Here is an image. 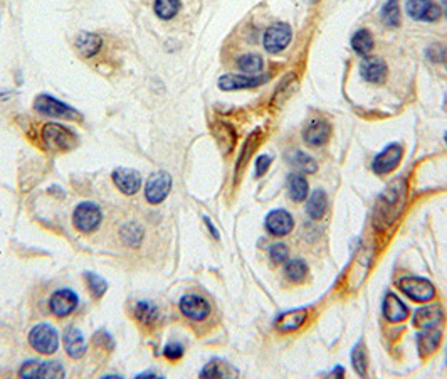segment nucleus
<instances>
[{
	"label": "nucleus",
	"mask_w": 447,
	"mask_h": 379,
	"mask_svg": "<svg viewBox=\"0 0 447 379\" xmlns=\"http://www.w3.org/2000/svg\"><path fill=\"white\" fill-rule=\"evenodd\" d=\"M42 146L53 152H71L80 146V139L66 125L49 122L41 128Z\"/></svg>",
	"instance_id": "1"
},
{
	"label": "nucleus",
	"mask_w": 447,
	"mask_h": 379,
	"mask_svg": "<svg viewBox=\"0 0 447 379\" xmlns=\"http://www.w3.org/2000/svg\"><path fill=\"white\" fill-rule=\"evenodd\" d=\"M34 110L39 115L47 116V118L66 120V122H82V115L76 108L64 103V101L54 98L53 95H47V93H41V95L35 96Z\"/></svg>",
	"instance_id": "2"
},
{
	"label": "nucleus",
	"mask_w": 447,
	"mask_h": 379,
	"mask_svg": "<svg viewBox=\"0 0 447 379\" xmlns=\"http://www.w3.org/2000/svg\"><path fill=\"white\" fill-rule=\"evenodd\" d=\"M29 344L39 354L51 355L59 349V334L51 324H37L29 332Z\"/></svg>",
	"instance_id": "3"
},
{
	"label": "nucleus",
	"mask_w": 447,
	"mask_h": 379,
	"mask_svg": "<svg viewBox=\"0 0 447 379\" xmlns=\"http://www.w3.org/2000/svg\"><path fill=\"white\" fill-rule=\"evenodd\" d=\"M101 221H103V211L100 206L93 201H84L76 206L73 214L74 228L81 233H91L94 229L100 228Z\"/></svg>",
	"instance_id": "4"
},
{
	"label": "nucleus",
	"mask_w": 447,
	"mask_h": 379,
	"mask_svg": "<svg viewBox=\"0 0 447 379\" xmlns=\"http://www.w3.org/2000/svg\"><path fill=\"white\" fill-rule=\"evenodd\" d=\"M172 191V175L167 170L153 172L145 184V199L156 206L168 197Z\"/></svg>",
	"instance_id": "5"
},
{
	"label": "nucleus",
	"mask_w": 447,
	"mask_h": 379,
	"mask_svg": "<svg viewBox=\"0 0 447 379\" xmlns=\"http://www.w3.org/2000/svg\"><path fill=\"white\" fill-rule=\"evenodd\" d=\"M293 39V30L286 22H276L266 29L262 36V46L269 54H280L289 46Z\"/></svg>",
	"instance_id": "6"
},
{
	"label": "nucleus",
	"mask_w": 447,
	"mask_h": 379,
	"mask_svg": "<svg viewBox=\"0 0 447 379\" xmlns=\"http://www.w3.org/2000/svg\"><path fill=\"white\" fill-rule=\"evenodd\" d=\"M399 288L415 302H430L435 297L434 285L421 276H403L399 280Z\"/></svg>",
	"instance_id": "7"
},
{
	"label": "nucleus",
	"mask_w": 447,
	"mask_h": 379,
	"mask_svg": "<svg viewBox=\"0 0 447 379\" xmlns=\"http://www.w3.org/2000/svg\"><path fill=\"white\" fill-rule=\"evenodd\" d=\"M19 374H21V378H29V379H35V378L61 379L66 376V371L64 367L61 366V362L27 361L24 362L21 369H19Z\"/></svg>",
	"instance_id": "8"
},
{
	"label": "nucleus",
	"mask_w": 447,
	"mask_h": 379,
	"mask_svg": "<svg viewBox=\"0 0 447 379\" xmlns=\"http://www.w3.org/2000/svg\"><path fill=\"white\" fill-rule=\"evenodd\" d=\"M403 157V147L400 143H390L380 152L372 162V170L376 175H387L394 172L400 166Z\"/></svg>",
	"instance_id": "9"
},
{
	"label": "nucleus",
	"mask_w": 447,
	"mask_h": 379,
	"mask_svg": "<svg viewBox=\"0 0 447 379\" xmlns=\"http://www.w3.org/2000/svg\"><path fill=\"white\" fill-rule=\"evenodd\" d=\"M269 76L262 74H224L219 78L217 85L222 91H237V89H250L264 85Z\"/></svg>",
	"instance_id": "10"
},
{
	"label": "nucleus",
	"mask_w": 447,
	"mask_h": 379,
	"mask_svg": "<svg viewBox=\"0 0 447 379\" xmlns=\"http://www.w3.org/2000/svg\"><path fill=\"white\" fill-rule=\"evenodd\" d=\"M407 15L419 22H437L442 10L434 0H407Z\"/></svg>",
	"instance_id": "11"
},
{
	"label": "nucleus",
	"mask_w": 447,
	"mask_h": 379,
	"mask_svg": "<svg viewBox=\"0 0 447 379\" xmlns=\"http://www.w3.org/2000/svg\"><path fill=\"white\" fill-rule=\"evenodd\" d=\"M180 312L185 315L187 319L194 320V322H202L210 315V303L207 302L203 297L195 295V294H188L183 295L179 302Z\"/></svg>",
	"instance_id": "12"
},
{
	"label": "nucleus",
	"mask_w": 447,
	"mask_h": 379,
	"mask_svg": "<svg viewBox=\"0 0 447 379\" xmlns=\"http://www.w3.org/2000/svg\"><path fill=\"white\" fill-rule=\"evenodd\" d=\"M111 179L116 189H120V193H123L125 196H135L141 189V184H143L140 172L128 169V167H118V169L113 170Z\"/></svg>",
	"instance_id": "13"
},
{
	"label": "nucleus",
	"mask_w": 447,
	"mask_h": 379,
	"mask_svg": "<svg viewBox=\"0 0 447 379\" xmlns=\"http://www.w3.org/2000/svg\"><path fill=\"white\" fill-rule=\"evenodd\" d=\"M80 299L69 288H61V290L54 292L53 297L49 299V310L53 312L56 317H68L76 310Z\"/></svg>",
	"instance_id": "14"
},
{
	"label": "nucleus",
	"mask_w": 447,
	"mask_h": 379,
	"mask_svg": "<svg viewBox=\"0 0 447 379\" xmlns=\"http://www.w3.org/2000/svg\"><path fill=\"white\" fill-rule=\"evenodd\" d=\"M264 226L273 236H286L293 231L294 220L286 209H274L266 218Z\"/></svg>",
	"instance_id": "15"
},
{
	"label": "nucleus",
	"mask_w": 447,
	"mask_h": 379,
	"mask_svg": "<svg viewBox=\"0 0 447 379\" xmlns=\"http://www.w3.org/2000/svg\"><path fill=\"white\" fill-rule=\"evenodd\" d=\"M103 37L96 33H88V30H81L76 37H74V48L80 53L81 58L89 60L94 58L96 54H100V51L103 49Z\"/></svg>",
	"instance_id": "16"
},
{
	"label": "nucleus",
	"mask_w": 447,
	"mask_h": 379,
	"mask_svg": "<svg viewBox=\"0 0 447 379\" xmlns=\"http://www.w3.org/2000/svg\"><path fill=\"white\" fill-rule=\"evenodd\" d=\"M360 74L368 83L380 85L387 80L388 69L385 61L380 60V58H367L360 64Z\"/></svg>",
	"instance_id": "17"
},
{
	"label": "nucleus",
	"mask_w": 447,
	"mask_h": 379,
	"mask_svg": "<svg viewBox=\"0 0 447 379\" xmlns=\"http://www.w3.org/2000/svg\"><path fill=\"white\" fill-rule=\"evenodd\" d=\"M444 320V312L439 306H426L415 310L414 324L421 329H437Z\"/></svg>",
	"instance_id": "18"
},
{
	"label": "nucleus",
	"mask_w": 447,
	"mask_h": 379,
	"mask_svg": "<svg viewBox=\"0 0 447 379\" xmlns=\"http://www.w3.org/2000/svg\"><path fill=\"white\" fill-rule=\"evenodd\" d=\"M382 312L383 317L392 324L403 322V320H407V317H409V307H407L395 294L385 295L382 303Z\"/></svg>",
	"instance_id": "19"
},
{
	"label": "nucleus",
	"mask_w": 447,
	"mask_h": 379,
	"mask_svg": "<svg viewBox=\"0 0 447 379\" xmlns=\"http://www.w3.org/2000/svg\"><path fill=\"white\" fill-rule=\"evenodd\" d=\"M329 125L327 120H313L304 128L303 139L309 147H323L329 139Z\"/></svg>",
	"instance_id": "20"
},
{
	"label": "nucleus",
	"mask_w": 447,
	"mask_h": 379,
	"mask_svg": "<svg viewBox=\"0 0 447 379\" xmlns=\"http://www.w3.org/2000/svg\"><path fill=\"white\" fill-rule=\"evenodd\" d=\"M296 89H298V76H296V73L286 74V76L281 80L280 86L276 88V91H274L273 100H271V107L281 108L282 105L286 103V101L291 98Z\"/></svg>",
	"instance_id": "21"
},
{
	"label": "nucleus",
	"mask_w": 447,
	"mask_h": 379,
	"mask_svg": "<svg viewBox=\"0 0 447 379\" xmlns=\"http://www.w3.org/2000/svg\"><path fill=\"white\" fill-rule=\"evenodd\" d=\"M286 186H288V196L294 202H301L309 196V184L306 181V177L300 172H294V174L288 175V181H286Z\"/></svg>",
	"instance_id": "22"
},
{
	"label": "nucleus",
	"mask_w": 447,
	"mask_h": 379,
	"mask_svg": "<svg viewBox=\"0 0 447 379\" xmlns=\"http://www.w3.org/2000/svg\"><path fill=\"white\" fill-rule=\"evenodd\" d=\"M133 317H135L141 326H155L158 322L160 310L155 303L148 300H140L133 306Z\"/></svg>",
	"instance_id": "23"
},
{
	"label": "nucleus",
	"mask_w": 447,
	"mask_h": 379,
	"mask_svg": "<svg viewBox=\"0 0 447 379\" xmlns=\"http://www.w3.org/2000/svg\"><path fill=\"white\" fill-rule=\"evenodd\" d=\"M214 136L217 140V146L221 147L224 154H229L230 150L235 147V140H237V135H235V130L232 125L227 122H217L214 125Z\"/></svg>",
	"instance_id": "24"
},
{
	"label": "nucleus",
	"mask_w": 447,
	"mask_h": 379,
	"mask_svg": "<svg viewBox=\"0 0 447 379\" xmlns=\"http://www.w3.org/2000/svg\"><path fill=\"white\" fill-rule=\"evenodd\" d=\"M64 349L68 353L69 358L80 359L86 353V341L82 337V332L76 327L71 329L64 334Z\"/></svg>",
	"instance_id": "25"
},
{
	"label": "nucleus",
	"mask_w": 447,
	"mask_h": 379,
	"mask_svg": "<svg viewBox=\"0 0 447 379\" xmlns=\"http://www.w3.org/2000/svg\"><path fill=\"white\" fill-rule=\"evenodd\" d=\"M306 319H308V310H306V308L286 312V314H282L281 317L277 319L276 327L281 332H293L300 329V327L306 322Z\"/></svg>",
	"instance_id": "26"
},
{
	"label": "nucleus",
	"mask_w": 447,
	"mask_h": 379,
	"mask_svg": "<svg viewBox=\"0 0 447 379\" xmlns=\"http://www.w3.org/2000/svg\"><path fill=\"white\" fill-rule=\"evenodd\" d=\"M328 206V196L323 189H315L308 196V202H306V211H308L311 220H321L325 216V211Z\"/></svg>",
	"instance_id": "27"
},
{
	"label": "nucleus",
	"mask_w": 447,
	"mask_h": 379,
	"mask_svg": "<svg viewBox=\"0 0 447 379\" xmlns=\"http://www.w3.org/2000/svg\"><path fill=\"white\" fill-rule=\"evenodd\" d=\"M235 374H237V371L222 359H212L209 364H206V367L200 371L202 378H229L235 376Z\"/></svg>",
	"instance_id": "28"
},
{
	"label": "nucleus",
	"mask_w": 447,
	"mask_h": 379,
	"mask_svg": "<svg viewBox=\"0 0 447 379\" xmlns=\"http://www.w3.org/2000/svg\"><path fill=\"white\" fill-rule=\"evenodd\" d=\"M182 10L180 0H155L153 2V12L162 21H172Z\"/></svg>",
	"instance_id": "29"
},
{
	"label": "nucleus",
	"mask_w": 447,
	"mask_h": 379,
	"mask_svg": "<svg viewBox=\"0 0 447 379\" xmlns=\"http://www.w3.org/2000/svg\"><path fill=\"white\" fill-rule=\"evenodd\" d=\"M375 42H374V36L368 29H358L352 37V49L355 51L358 56H368L374 49Z\"/></svg>",
	"instance_id": "30"
},
{
	"label": "nucleus",
	"mask_w": 447,
	"mask_h": 379,
	"mask_svg": "<svg viewBox=\"0 0 447 379\" xmlns=\"http://www.w3.org/2000/svg\"><path fill=\"white\" fill-rule=\"evenodd\" d=\"M235 64L244 74H259L264 68V60L257 53H246L237 58Z\"/></svg>",
	"instance_id": "31"
},
{
	"label": "nucleus",
	"mask_w": 447,
	"mask_h": 379,
	"mask_svg": "<svg viewBox=\"0 0 447 379\" xmlns=\"http://www.w3.org/2000/svg\"><path fill=\"white\" fill-rule=\"evenodd\" d=\"M120 238L129 248H138L145 238V231L138 222H127V224L120 229Z\"/></svg>",
	"instance_id": "32"
},
{
	"label": "nucleus",
	"mask_w": 447,
	"mask_h": 379,
	"mask_svg": "<svg viewBox=\"0 0 447 379\" xmlns=\"http://www.w3.org/2000/svg\"><path fill=\"white\" fill-rule=\"evenodd\" d=\"M380 19H382L383 26L388 27V29H397L400 22H402L399 0H387V2L383 3L382 10H380Z\"/></svg>",
	"instance_id": "33"
},
{
	"label": "nucleus",
	"mask_w": 447,
	"mask_h": 379,
	"mask_svg": "<svg viewBox=\"0 0 447 379\" xmlns=\"http://www.w3.org/2000/svg\"><path fill=\"white\" fill-rule=\"evenodd\" d=\"M289 162H291L294 169L300 170V174H315L318 170L316 160L303 150H294L293 154L289 155Z\"/></svg>",
	"instance_id": "34"
},
{
	"label": "nucleus",
	"mask_w": 447,
	"mask_h": 379,
	"mask_svg": "<svg viewBox=\"0 0 447 379\" xmlns=\"http://www.w3.org/2000/svg\"><path fill=\"white\" fill-rule=\"evenodd\" d=\"M441 330L439 329H423L422 334H419V351L422 355L432 354L441 344Z\"/></svg>",
	"instance_id": "35"
},
{
	"label": "nucleus",
	"mask_w": 447,
	"mask_h": 379,
	"mask_svg": "<svg viewBox=\"0 0 447 379\" xmlns=\"http://www.w3.org/2000/svg\"><path fill=\"white\" fill-rule=\"evenodd\" d=\"M259 142H261V132H259V130L253 132V134L247 136L244 147L241 148V155H239V159H237V166H235V174H239V170H241L242 167L246 166L247 160L250 159L253 152L256 150V147L259 146Z\"/></svg>",
	"instance_id": "36"
},
{
	"label": "nucleus",
	"mask_w": 447,
	"mask_h": 379,
	"mask_svg": "<svg viewBox=\"0 0 447 379\" xmlns=\"http://www.w3.org/2000/svg\"><path fill=\"white\" fill-rule=\"evenodd\" d=\"M308 265H306L304 260H291L288 265H286V270H284V275L286 279L289 281H293V283H301L306 279V275H308Z\"/></svg>",
	"instance_id": "37"
},
{
	"label": "nucleus",
	"mask_w": 447,
	"mask_h": 379,
	"mask_svg": "<svg viewBox=\"0 0 447 379\" xmlns=\"http://www.w3.org/2000/svg\"><path fill=\"white\" fill-rule=\"evenodd\" d=\"M84 280L86 285L89 288V294H91L94 299H101L104 295V292L108 290V281H106L103 276H100L98 273L93 272H84Z\"/></svg>",
	"instance_id": "38"
},
{
	"label": "nucleus",
	"mask_w": 447,
	"mask_h": 379,
	"mask_svg": "<svg viewBox=\"0 0 447 379\" xmlns=\"http://www.w3.org/2000/svg\"><path fill=\"white\" fill-rule=\"evenodd\" d=\"M352 364L358 376H365V374H367V358H365V351L362 344H356V346L353 347Z\"/></svg>",
	"instance_id": "39"
},
{
	"label": "nucleus",
	"mask_w": 447,
	"mask_h": 379,
	"mask_svg": "<svg viewBox=\"0 0 447 379\" xmlns=\"http://www.w3.org/2000/svg\"><path fill=\"white\" fill-rule=\"evenodd\" d=\"M269 256H271V261H273V263H276V265L284 263L289 256L288 246H286L284 243H274L269 248Z\"/></svg>",
	"instance_id": "40"
},
{
	"label": "nucleus",
	"mask_w": 447,
	"mask_h": 379,
	"mask_svg": "<svg viewBox=\"0 0 447 379\" xmlns=\"http://www.w3.org/2000/svg\"><path fill=\"white\" fill-rule=\"evenodd\" d=\"M183 353H185V347H183V344L179 342V341L168 342L163 349V355L167 359H170V361H176V359H180L183 355Z\"/></svg>",
	"instance_id": "41"
},
{
	"label": "nucleus",
	"mask_w": 447,
	"mask_h": 379,
	"mask_svg": "<svg viewBox=\"0 0 447 379\" xmlns=\"http://www.w3.org/2000/svg\"><path fill=\"white\" fill-rule=\"evenodd\" d=\"M94 342H96L98 346L104 347V349H113V347H115L113 337L106 330H98L96 335H94Z\"/></svg>",
	"instance_id": "42"
},
{
	"label": "nucleus",
	"mask_w": 447,
	"mask_h": 379,
	"mask_svg": "<svg viewBox=\"0 0 447 379\" xmlns=\"http://www.w3.org/2000/svg\"><path fill=\"white\" fill-rule=\"evenodd\" d=\"M271 162H273V159H271L269 155H266V154L259 155V157L256 159V177H262V175L269 170Z\"/></svg>",
	"instance_id": "43"
},
{
	"label": "nucleus",
	"mask_w": 447,
	"mask_h": 379,
	"mask_svg": "<svg viewBox=\"0 0 447 379\" xmlns=\"http://www.w3.org/2000/svg\"><path fill=\"white\" fill-rule=\"evenodd\" d=\"M203 221H206V224H207V226H209V231H210L212 234H214V238H217V240H219V233H217V229H215V226H214V224H212V222H210L209 218H203Z\"/></svg>",
	"instance_id": "44"
},
{
	"label": "nucleus",
	"mask_w": 447,
	"mask_h": 379,
	"mask_svg": "<svg viewBox=\"0 0 447 379\" xmlns=\"http://www.w3.org/2000/svg\"><path fill=\"white\" fill-rule=\"evenodd\" d=\"M343 374H345V371L341 369V367H336V369L331 373V376H343Z\"/></svg>",
	"instance_id": "45"
},
{
	"label": "nucleus",
	"mask_w": 447,
	"mask_h": 379,
	"mask_svg": "<svg viewBox=\"0 0 447 379\" xmlns=\"http://www.w3.org/2000/svg\"><path fill=\"white\" fill-rule=\"evenodd\" d=\"M441 10H442V14H446V17H447V0H441Z\"/></svg>",
	"instance_id": "46"
},
{
	"label": "nucleus",
	"mask_w": 447,
	"mask_h": 379,
	"mask_svg": "<svg viewBox=\"0 0 447 379\" xmlns=\"http://www.w3.org/2000/svg\"><path fill=\"white\" fill-rule=\"evenodd\" d=\"M136 378H158L155 373H145V374H138Z\"/></svg>",
	"instance_id": "47"
}]
</instances>
